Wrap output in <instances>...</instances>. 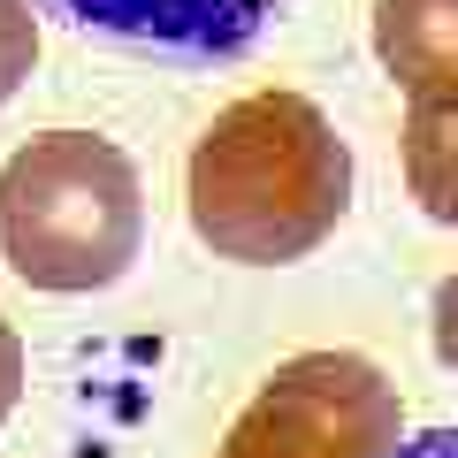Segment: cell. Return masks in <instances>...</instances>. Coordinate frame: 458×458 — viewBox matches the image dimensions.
Masks as SVG:
<instances>
[{"label": "cell", "instance_id": "1", "mask_svg": "<svg viewBox=\"0 0 458 458\" xmlns=\"http://www.w3.org/2000/svg\"><path fill=\"white\" fill-rule=\"evenodd\" d=\"M191 229L245 267L306 260L352 207V146L306 92H252L191 146Z\"/></svg>", "mask_w": 458, "mask_h": 458}, {"label": "cell", "instance_id": "2", "mask_svg": "<svg viewBox=\"0 0 458 458\" xmlns=\"http://www.w3.org/2000/svg\"><path fill=\"white\" fill-rule=\"evenodd\" d=\"M146 245V191L114 138L47 131L0 168V260L54 298H84L131 276Z\"/></svg>", "mask_w": 458, "mask_h": 458}, {"label": "cell", "instance_id": "3", "mask_svg": "<svg viewBox=\"0 0 458 458\" xmlns=\"http://www.w3.org/2000/svg\"><path fill=\"white\" fill-rule=\"evenodd\" d=\"M405 405L360 352H298L252 390L214 458H390Z\"/></svg>", "mask_w": 458, "mask_h": 458}, {"label": "cell", "instance_id": "4", "mask_svg": "<svg viewBox=\"0 0 458 458\" xmlns=\"http://www.w3.org/2000/svg\"><path fill=\"white\" fill-rule=\"evenodd\" d=\"M38 16L123 54H153L176 69H214L252 54L298 0H31Z\"/></svg>", "mask_w": 458, "mask_h": 458}, {"label": "cell", "instance_id": "5", "mask_svg": "<svg viewBox=\"0 0 458 458\" xmlns=\"http://www.w3.org/2000/svg\"><path fill=\"white\" fill-rule=\"evenodd\" d=\"M375 54L405 92L458 84V0H375Z\"/></svg>", "mask_w": 458, "mask_h": 458}, {"label": "cell", "instance_id": "6", "mask_svg": "<svg viewBox=\"0 0 458 458\" xmlns=\"http://www.w3.org/2000/svg\"><path fill=\"white\" fill-rule=\"evenodd\" d=\"M405 183L428 222L458 229V84L412 92L405 107Z\"/></svg>", "mask_w": 458, "mask_h": 458}, {"label": "cell", "instance_id": "7", "mask_svg": "<svg viewBox=\"0 0 458 458\" xmlns=\"http://www.w3.org/2000/svg\"><path fill=\"white\" fill-rule=\"evenodd\" d=\"M31 69H38V8L31 0H0V107L23 92Z\"/></svg>", "mask_w": 458, "mask_h": 458}, {"label": "cell", "instance_id": "8", "mask_svg": "<svg viewBox=\"0 0 458 458\" xmlns=\"http://www.w3.org/2000/svg\"><path fill=\"white\" fill-rule=\"evenodd\" d=\"M428 336H436V360L458 375V267L436 283V298H428Z\"/></svg>", "mask_w": 458, "mask_h": 458}, {"label": "cell", "instance_id": "9", "mask_svg": "<svg viewBox=\"0 0 458 458\" xmlns=\"http://www.w3.org/2000/svg\"><path fill=\"white\" fill-rule=\"evenodd\" d=\"M16 397H23V344L8 328V313H0V420L16 412Z\"/></svg>", "mask_w": 458, "mask_h": 458}, {"label": "cell", "instance_id": "10", "mask_svg": "<svg viewBox=\"0 0 458 458\" xmlns=\"http://www.w3.org/2000/svg\"><path fill=\"white\" fill-rule=\"evenodd\" d=\"M390 458H458V428H428V436H397Z\"/></svg>", "mask_w": 458, "mask_h": 458}]
</instances>
